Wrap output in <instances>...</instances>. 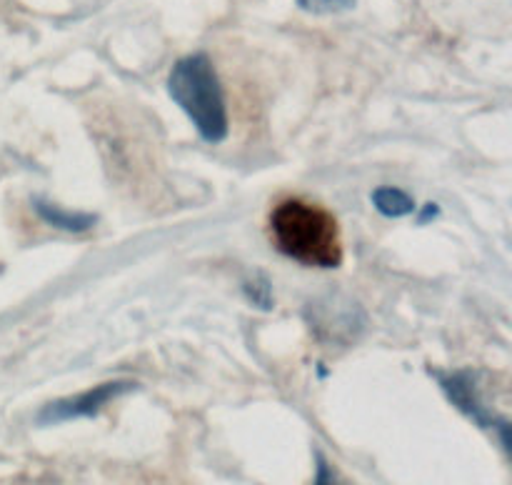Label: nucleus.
Segmentation results:
<instances>
[{"label": "nucleus", "mask_w": 512, "mask_h": 485, "mask_svg": "<svg viewBox=\"0 0 512 485\" xmlns=\"http://www.w3.org/2000/svg\"><path fill=\"white\" fill-rule=\"evenodd\" d=\"M33 210L38 213V218L43 220L50 228L65 230V233H88L90 228H95L98 223V215L83 213V210H68L63 205H55L45 198H33Z\"/></svg>", "instance_id": "nucleus-5"}, {"label": "nucleus", "mask_w": 512, "mask_h": 485, "mask_svg": "<svg viewBox=\"0 0 512 485\" xmlns=\"http://www.w3.org/2000/svg\"><path fill=\"white\" fill-rule=\"evenodd\" d=\"M300 10L313 15H335L345 13V10L353 8L358 0H295Z\"/></svg>", "instance_id": "nucleus-8"}, {"label": "nucleus", "mask_w": 512, "mask_h": 485, "mask_svg": "<svg viewBox=\"0 0 512 485\" xmlns=\"http://www.w3.org/2000/svg\"><path fill=\"white\" fill-rule=\"evenodd\" d=\"M435 215H438V205H435V203H428V205H425V210H423V215H420V223H425V220H428V218H435Z\"/></svg>", "instance_id": "nucleus-10"}, {"label": "nucleus", "mask_w": 512, "mask_h": 485, "mask_svg": "<svg viewBox=\"0 0 512 485\" xmlns=\"http://www.w3.org/2000/svg\"><path fill=\"white\" fill-rule=\"evenodd\" d=\"M135 388H138V383H133V380H108V383L95 385V388L85 390V393L70 395V398H60L43 405L35 420H38V425H58L78 418H95L105 405L133 393Z\"/></svg>", "instance_id": "nucleus-4"}, {"label": "nucleus", "mask_w": 512, "mask_h": 485, "mask_svg": "<svg viewBox=\"0 0 512 485\" xmlns=\"http://www.w3.org/2000/svg\"><path fill=\"white\" fill-rule=\"evenodd\" d=\"M313 485H353V483H350V480H345L343 475L338 473V468L325 460V455L318 453V468H315Z\"/></svg>", "instance_id": "nucleus-9"}, {"label": "nucleus", "mask_w": 512, "mask_h": 485, "mask_svg": "<svg viewBox=\"0 0 512 485\" xmlns=\"http://www.w3.org/2000/svg\"><path fill=\"white\" fill-rule=\"evenodd\" d=\"M375 210L385 218H405V215H413L418 210L413 195L405 193L403 188H395V185H380L370 195Z\"/></svg>", "instance_id": "nucleus-6"}, {"label": "nucleus", "mask_w": 512, "mask_h": 485, "mask_svg": "<svg viewBox=\"0 0 512 485\" xmlns=\"http://www.w3.org/2000/svg\"><path fill=\"white\" fill-rule=\"evenodd\" d=\"M243 293L245 298L253 305H258L260 310L273 308V283H270L268 275L260 273V270H253V273L243 280Z\"/></svg>", "instance_id": "nucleus-7"}, {"label": "nucleus", "mask_w": 512, "mask_h": 485, "mask_svg": "<svg viewBox=\"0 0 512 485\" xmlns=\"http://www.w3.org/2000/svg\"><path fill=\"white\" fill-rule=\"evenodd\" d=\"M435 380L440 383L443 393L448 395L450 403L460 410L463 415H468L473 423H478L480 428L493 430L498 433L500 443H503L505 453H510V420L503 418L500 413H495L483 398V390H480L478 373L475 370H435Z\"/></svg>", "instance_id": "nucleus-3"}, {"label": "nucleus", "mask_w": 512, "mask_h": 485, "mask_svg": "<svg viewBox=\"0 0 512 485\" xmlns=\"http://www.w3.org/2000/svg\"><path fill=\"white\" fill-rule=\"evenodd\" d=\"M168 93L205 143L218 145L228 138V105L218 70L208 55L193 53L180 58L168 75Z\"/></svg>", "instance_id": "nucleus-2"}, {"label": "nucleus", "mask_w": 512, "mask_h": 485, "mask_svg": "<svg viewBox=\"0 0 512 485\" xmlns=\"http://www.w3.org/2000/svg\"><path fill=\"white\" fill-rule=\"evenodd\" d=\"M275 245L283 255L308 268H340L343 240L338 220L308 200H283L270 215Z\"/></svg>", "instance_id": "nucleus-1"}]
</instances>
